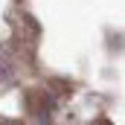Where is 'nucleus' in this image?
<instances>
[{"label": "nucleus", "instance_id": "nucleus-1", "mask_svg": "<svg viewBox=\"0 0 125 125\" xmlns=\"http://www.w3.org/2000/svg\"><path fill=\"white\" fill-rule=\"evenodd\" d=\"M0 125H21V122H0Z\"/></svg>", "mask_w": 125, "mask_h": 125}]
</instances>
